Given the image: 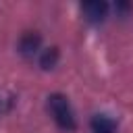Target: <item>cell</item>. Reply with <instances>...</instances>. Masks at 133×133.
<instances>
[{"instance_id": "obj_3", "label": "cell", "mask_w": 133, "mask_h": 133, "mask_svg": "<svg viewBox=\"0 0 133 133\" xmlns=\"http://www.w3.org/2000/svg\"><path fill=\"white\" fill-rule=\"evenodd\" d=\"M81 12L89 23H102L108 15V4L102 0H91V2H83L81 4Z\"/></svg>"}, {"instance_id": "obj_2", "label": "cell", "mask_w": 133, "mask_h": 133, "mask_svg": "<svg viewBox=\"0 0 133 133\" xmlns=\"http://www.w3.org/2000/svg\"><path fill=\"white\" fill-rule=\"evenodd\" d=\"M19 52L25 58H33L35 54L42 52V37L37 31H25L19 37Z\"/></svg>"}, {"instance_id": "obj_6", "label": "cell", "mask_w": 133, "mask_h": 133, "mask_svg": "<svg viewBox=\"0 0 133 133\" xmlns=\"http://www.w3.org/2000/svg\"><path fill=\"white\" fill-rule=\"evenodd\" d=\"M114 8H116V12L127 15L129 10H133V4H131V2H116V4H114Z\"/></svg>"}, {"instance_id": "obj_4", "label": "cell", "mask_w": 133, "mask_h": 133, "mask_svg": "<svg viewBox=\"0 0 133 133\" xmlns=\"http://www.w3.org/2000/svg\"><path fill=\"white\" fill-rule=\"evenodd\" d=\"M91 133H116V123L108 114H94L89 121Z\"/></svg>"}, {"instance_id": "obj_5", "label": "cell", "mask_w": 133, "mask_h": 133, "mask_svg": "<svg viewBox=\"0 0 133 133\" xmlns=\"http://www.w3.org/2000/svg\"><path fill=\"white\" fill-rule=\"evenodd\" d=\"M58 48H46V50H42L39 52V66L42 69H54L56 66V62H58Z\"/></svg>"}, {"instance_id": "obj_1", "label": "cell", "mask_w": 133, "mask_h": 133, "mask_svg": "<svg viewBox=\"0 0 133 133\" xmlns=\"http://www.w3.org/2000/svg\"><path fill=\"white\" fill-rule=\"evenodd\" d=\"M48 112H50L52 121H54L62 131H75L77 118H75V112H73L69 100H66L62 94H52V96H48Z\"/></svg>"}]
</instances>
